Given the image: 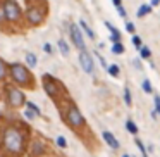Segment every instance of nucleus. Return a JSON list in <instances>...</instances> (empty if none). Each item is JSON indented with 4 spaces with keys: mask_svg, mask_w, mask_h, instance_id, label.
I'll return each mask as SVG.
<instances>
[{
    "mask_svg": "<svg viewBox=\"0 0 160 157\" xmlns=\"http://www.w3.org/2000/svg\"><path fill=\"white\" fill-rule=\"evenodd\" d=\"M2 145L9 154L14 155H21L24 152L26 147V136L18 126H9L4 129V136H2Z\"/></svg>",
    "mask_w": 160,
    "mask_h": 157,
    "instance_id": "nucleus-1",
    "label": "nucleus"
},
{
    "mask_svg": "<svg viewBox=\"0 0 160 157\" xmlns=\"http://www.w3.org/2000/svg\"><path fill=\"white\" fill-rule=\"evenodd\" d=\"M9 74H11L12 81L19 86H33V74L29 69L21 62H14L9 67Z\"/></svg>",
    "mask_w": 160,
    "mask_h": 157,
    "instance_id": "nucleus-2",
    "label": "nucleus"
},
{
    "mask_svg": "<svg viewBox=\"0 0 160 157\" xmlns=\"http://www.w3.org/2000/svg\"><path fill=\"white\" fill-rule=\"evenodd\" d=\"M64 119H66L67 126L72 128L74 131H81V129L86 126V121H84L83 114L79 112V109L74 105V102H69L67 104V109L64 112Z\"/></svg>",
    "mask_w": 160,
    "mask_h": 157,
    "instance_id": "nucleus-3",
    "label": "nucleus"
},
{
    "mask_svg": "<svg viewBox=\"0 0 160 157\" xmlns=\"http://www.w3.org/2000/svg\"><path fill=\"white\" fill-rule=\"evenodd\" d=\"M42 83H43V88H45L47 95H48V97H52L53 100H57L60 90H62V85H60L53 76H50V74H43Z\"/></svg>",
    "mask_w": 160,
    "mask_h": 157,
    "instance_id": "nucleus-4",
    "label": "nucleus"
},
{
    "mask_svg": "<svg viewBox=\"0 0 160 157\" xmlns=\"http://www.w3.org/2000/svg\"><path fill=\"white\" fill-rule=\"evenodd\" d=\"M4 9H5V16H7V21L11 23H18L19 19H21L22 16V11L21 7H19V4L16 2V0H5L4 4Z\"/></svg>",
    "mask_w": 160,
    "mask_h": 157,
    "instance_id": "nucleus-5",
    "label": "nucleus"
},
{
    "mask_svg": "<svg viewBox=\"0 0 160 157\" xmlns=\"http://www.w3.org/2000/svg\"><path fill=\"white\" fill-rule=\"evenodd\" d=\"M5 90H7V102H9V105H12V107H22V105L26 104V97H24V93H22L19 88L7 86Z\"/></svg>",
    "mask_w": 160,
    "mask_h": 157,
    "instance_id": "nucleus-6",
    "label": "nucleus"
},
{
    "mask_svg": "<svg viewBox=\"0 0 160 157\" xmlns=\"http://www.w3.org/2000/svg\"><path fill=\"white\" fill-rule=\"evenodd\" d=\"M26 16H28V23H31L33 26H38L45 19V9H42L40 5H33V7H28Z\"/></svg>",
    "mask_w": 160,
    "mask_h": 157,
    "instance_id": "nucleus-7",
    "label": "nucleus"
},
{
    "mask_svg": "<svg viewBox=\"0 0 160 157\" xmlns=\"http://www.w3.org/2000/svg\"><path fill=\"white\" fill-rule=\"evenodd\" d=\"M71 38H72L74 45L78 47L79 50H86V47H84V38H83V33H81V29L78 28L76 24H71Z\"/></svg>",
    "mask_w": 160,
    "mask_h": 157,
    "instance_id": "nucleus-8",
    "label": "nucleus"
},
{
    "mask_svg": "<svg viewBox=\"0 0 160 157\" xmlns=\"http://www.w3.org/2000/svg\"><path fill=\"white\" fill-rule=\"evenodd\" d=\"M79 64H81V67H83L84 73H93L95 64H93L91 55L86 52V50H81V52H79Z\"/></svg>",
    "mask_w": 160,
    "mask_h": 157,
    "instance_id": "nucleus-9",
    "label": "nucleus"
},
{
    "mask_svg": "<svg viewBox=\"0 0 160 157\" xmlns=\"http://www.w3.org/2000/svg\"><path fill=\"white\" fill-rule=\"evenodd\" d=\"M43 152H45V143H43V142L36 140V142H33V143H31V147H29V154H31L33 157L42 155Z\"/></svg>",
    "mask_w": 160,
    "mask_h": 157,
    "instance_id": "nucleus-10",
    "label": "nucleus"
},
{
    "mask_svg": "<svg viewBox=\"0 0 160 157\" xmlns=\"http://www.w3.org/2000/svg\"><path fill=\"white\" fill-rule=\"evenodd\" d=\"M102 136H103L105 143H107L108 147H112V149H119V140L115 138L110 131H103V133H102Z\"/></svg>",
    "mask_w": 160,
    "mask_h": 157,
    "instance_id": "nucleus-11",
    "label": "nucleus"
},
{
    "mask_svg": "<svg viewBox=\"0 0 160 157\" xmlns=\"http://www.w3.org/2000/svg\"><path fill=\"white\" fill-rule=\"evenodd\" d=\"M105 26L110 29V40H112V42H114V43H119V42H121V31H119V29H115L114 26L110 24V23H105Z\"/></svg>",
    "mask_w": 160,
    "mask_h": 157,
    "instance_id": "nucleus-12",
    "label": "nucleus"
},
{
    "mask_svg": "<svg viewBox=\"0 0 160 157\" xmlns=\"http://www.w3.org/2000/svg\"><path fill=\"white\" fill-rule=\"evenodd\" d=\"M7 74H9V67H7V64H5V60L0 59V81H4L5 78H7Z\"/></svg>",
    "mask_w": 160,
    "mask_h": 157,
    "instance_id": "nucleus-13",
    "label": "nucleus"
},
{
    "mask_svg": "<svg viewBox=\"0 0 160 157\" xmlns=\"http://www.w3.org/2000/svg\"><path fill=\"white\" fill-rule=\"evenodd\" d=\"M152 12V5H146V4H143L141 7L138 9V18H145L146 14H150Z\"/></svg>",
    "mask_w": 160,
    "mask_h": 157,
    "instance_id": "nucleus-14",
    "label": "nucleus"
},
{
    "mask_svg": "<svg viewBox=\"0 0 160 157\" xmlns=\"http://www.w3.org/2000/svg\"><path fill=\"white\" fill-rule=\"evenodd\" d=\"M26 62L29 64V67H35L36 64H38V59H36V55L33 52H28L26 54Z\"/></svg>",
    "mask_w": 160,
    "mask_h": 157,
    "instance_id": "nucleus-15",
    "label": "nucleus"
},
{
    "mask_svg": "<svg viewBox=\"0 0 160 157\" xmlns=\"http://www.w3.org/2000/svg\"><path fill=\"white\" fill-rule=\"evenodd\" d=\"M79 26H81V29H83L84 33H86L90 38H95V33H93V29L90 28V26L86 24V21H79Z\"/></svg>",
    "mask_w": 160,
    "mask_h": 157,
    "instance_id": "nucleus-16",
    "label": "nucleus"
},
{
    "mask_svg": "<svg viewBox=\"0 0 160 157\" xmlns=\"http://www.w3.org/2000/svg\"><path fill=\"white\" fill-rule=\"evenodd\" d=\"M107 71H108V74H110V76H114V78H119V74H121V69H119L117 64H112V66H108Z\"/></svg>",
    "mask_w": 160,
    "mask_h": 157,
    "instance_id": "nucleus-17",
    "label": "nucleus"
},
{
    "mask_svg": "<svg viewBox=\"0 0 160 157\" xmlns=\"http://www.w3.org/2000/svg\"><path fill=\"white\" fill-rule=\"evenodd\" d=\"M57 45H59L60 54H62V55H69V45H67L64 40H59V43H57Z\"/></svg>",
    "mask_w": 160,
    "mask_h": 157,
    "instance_id": "nucleus-18",
    "label": "nucleus"
},
{
    "mask_svg": "<svg viewBox=\"0 0 160 157\" xmlns=\"http://www.w3.org/2000/svg\"><path fill=\"white\" fill-rule=\"evenodd\" d=\"M126 128H128V131L132 133V135H136V133H138V126L132 123V119H128V121H126Z\"/></svg>",
    "mask_w": 160,
    "mask_h": 157,
    "instance_id": "nucleus-19",
    "label": "nucleus"
},
{
    "mask_svg": "<svg viewBox=\"0 0 160 157\" xmlns=\"http://www.w3.org/2000/svg\"><path fill=\"white\" fill-rule=\"evenodd\" d=\"M24 105H26V107L29 109V111H33V112H35L36 116H42V111H40V107H38V105L35 104V102H26Z\"/></svg>",
    "mask_w": 160,
    "mask_h": 157,
    "instance_id": "nucleus-20",
    "label": "nucleus"
},
{
    "mask_svg": "<svg viewBox=\"0 0 160 157\" xmlns=\"http://www.w3.org/2000/svg\"><path fill=\"white\" fill-rule=\"evenodd\" d=\"M124 100H126V105H132L131 90H129V88H124Z\"/></svg>",
    "mask_w": 160,
    "mask_h": 157,
    "instance_id": "nucleus-21",
    "label": "nucleus"
},
{
    "mask_svg": "<svg viewBox=\"0 0 160 157\" xmlns=\"http://www.w3.org/2000/svg\"><path fill=\"white\" fill-rule=\"evenodd\" d=\"M112 52H114V54H122V52H124V45H122L121 42L114 43V45H112Z\"/></svg>",
    "mask_w": 160,
    "mask_h": 157,
    "instance_id": "nucleus-22",
    "label": "nucleus"
},
{
    "mask_svg": "<svg viewBox=\"0 0 160 157\" xmlns=\"http://www.w3.org/2000/svg\"><path fill=\"white\" fill-rule=\"evenodd\" d=\"M139 55H141L143 59H148V57L152 55V52H150L148 47H141V49H139Z\"/></svg>",
    "mask_w": 160,
    "mask_h": 157,
    "instance_id": "nucleus-23",
    "label": "nucleus"
},
{
    "mask_svg": "<svg viewBox=\"0 0 160 157\" xmlns=\"http://www.w3.org/2000/svg\"><path fill=\"white\" fill-rule=\"evenodd\" d=\"M55 143H57V147H60V149H66L67 147V140L64 138V136H57Z\"/></svg>",
    "mask_w": 160,
    "mask_h": 157,
    "instance_id": "nucleus-24",
    "label": "nucleus"
},
{
    "mask_svg": "<svg viewBox=\"0 0 160 157\" xmlns=\"http://www.w3.org/2000/svg\"><path fill=\"white\" fill-rule=\"evenodd\" d=\"M143 90H145L146 93H152V92H153V86H152V83H150V80L143 81Z\"/></svg>",
    "mask_w": 160,
    "mask_h": 157,
    "instance_id": "nucleus-25",
    "label": "nucleus"
},
{
    "mask_svg": "<svg viewBox=\"0 0 160 157\" xmlns=\"http://www.w3.org/2000/svg\"><path fill=\"white\" fill-rule=\"evenodd\" d=\"M5 21H7V16H5V9H4V5H0V24H4Z\"/></svg>",
    "mask_w": 160,
    "mask_h": 157,
    "instance_id": "nucleus-26",
    "label": "nucleus"
},
{
    "mask_svg": "<svg viewBox=\"0 0 160 157\" xmlns=\"http://www.w3.org/2000/svg\"><path fill=\"white\" fill-rule=\"evenodd\" d=\"M35 112H33V111H29V109L28 107H26V111H24V118L26 119H29V121H31V119H35Z\"/></svg>",
    "mask_w": 160,
    "mask_h": 157,
    "instance_id": "nucleus-27",
    "label": "nucleus"
},
{
    "mask_svg": "<svg viewBox=\"0 0 160 157\" xmlns=\"http://www.w3.org/2000/svg\"><path fill=\"white\" fill-rule=\"evenodd\" d=\"M132 45L136 49H141V40H139V36H132Z\"/></svg>",
    "mask_w": 160,
    "mask_h": 157,
    "instance_id": "nucleus-28",
    "label": "nucleus"
},
{
    "mask_svg": "<svg viewBox=\"0 0 160 157\" xmlns=\"http://www.w3.org/2000/svg\"><path fill=\"white\" fill-rule=\"evenodd\" d=\"M136 147H138V149L141 150L143 155H146V150H145V147H143V142H141V140H136Z\"/></svg>",
    "mask_w": 160,
    "mask_h": 157,
    "instance_id": "nucleus-29",
    "label": "nucleus"
},
{
    "mask_svg": "<svg viewBox=\"0 0 160 157\" xmlns=\"http://www.w3.org/2000/svg\"><path fill=\"white\" fill-rule=\"evenodd\" d=\"M155 109H157V112L160 114V95H155Z\"/></svg>",
    "mask_w": 160,
    "mask_h": 157,
    "instance_id": "nucleus-30",
    "label": "nucleus"
},
{
    "mask_svg": "<svg viewBox=\"0 0 160 157\" xmlns=\"http://www.w3.org/2000/svg\"><path fill=\"white\" fill-rule=\"evenodd\" d=\"M126 29H128L129 33H134V24H132V23H126Z\"/></svg>",
    "mask_w": 160,
    "mask_h": 157,
    "instance_id": "nucleus-31",
    "label": "nucleus"
},
{
    "mask_svg": "<svg viewBox=\"0 0 160 157\" xmlns=\"http://www.w3.org/2000/svg\"><path fill=\"white\" fill-rule=\"evenodd\" d=\"M43 50H45V54H52V52H53L50 43H45V45H43Z\"/></svg>",
    "mask_w": 160,
    "mask_h": 157,
    "instance_id": "nucleus-32",
    "label": "nucleus"
},
{
    "mask_svg": "<svg viewBox=\"0 0 160 157\" xmlns=\"http://www.w3.org/2000/svg\"><path fill=\"white\" fill-rule=\"evenodd\" d=\"M117 12H119V16H121V18H126V11H124V7H117Z\"/></svg>",
    "mask_w": 160,
    "mask_h": 157,
    "instance_id": "nucleus-33",
    "label": "nucleus"
},
{
    "mask_svg": "<svg viewBox=\"0 0 160 157\" xmlns=\"http://www.w3.org/2000/svg\"><path fill=\"white\" fill-rule=\"evenodd\" d=\"M112 2H114L115 7H121V5H122V0H112Z\"/></svg>",
    "mask_w": 160,
    "mask_h": 157,
    "instance_id": "nucleus-34",
    "label": "nucleus"
},
{
    "mask_svg": "<svg viewBox=\"0 0 160 157\" xmlns=\"http://www.w3.org/2000/svg\"><path fill=\"white\" fill-rule=\"evenodd\" d=\"M160 4V0H152V5H158Z\"/></svg>",
    "mask_w": 160,
    "mask_h": 157,
    "instance_id": "nucleus-35",
    "label": "nucleus"
},
{
    "mask_svg": "<svg viewBox=\"0 0 160 157\" xmlns=\"http://www.w3.org/2000/svg\"><path fill=\"white\" fill-rule=\"evenodd\" d=\"M122 157H129V155H122Z\"/></svg>",
    "mask_w": 160,
    "mask_h": 157,
    "instance_id": "nucleus-36",
    "label": "nucleus"
},
{
    "mask_svg": "<svg viewBox=\"0 0 160 157\" xmlns=\"http://www.w3.org/2000/svg\"><path fill=\"white\" fill-rule=\"evenodd\" d=\"M143 157H148V155H143Z\"/></svg>",
    "mask_w": 160,
    "mask_h": 157,
    "instance_id": "nucleus-37",
    "label": "nucleus"
}]
</instances>
